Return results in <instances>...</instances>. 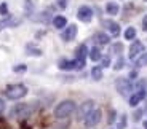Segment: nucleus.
I'll use <instances>...</instances> for the list:
<instances>
[{"label":"nucleus","mask_w":147,"mask_h":129,"mask_svg":"<svg viewBox=\"0 0 147 129\" xmlns=\"http://www.w3.org/2000/svg\"><path fill=\"white\" fill-rule=\"evenodd\" d=\"M27 49H29V54H34V56H40L42 54V51L40 49H35V48H30V46H27Z\"/></svg>","instance_id":"26"},{"label":"nucleus","mask_w":147,"mask_h":129,"mask_svg":"<svg viewBox=\"0 0 147 129\" xmlns=\"http://www.w3.org/2000/svg\"><path fill=\"white\" fill-rule=\"evenodd\" d=\"M75 37H77V26H75V24L67 26L66 29H64V32L61 33V38H63L64 41H72Z\"/></svg>","instance_id":"8"},{"label":"nucleus","mask_w":147,"mask_h":129,"mask_svg":"<svg viewBox=\"0 0 147 129\" xmlns=\"http://www.w3.org/2000/svg\"><path fill=\"white\" fill-rule=\"evenodd\" d=\"M24 70H26V66H24V64H19V66L13 67V72H24Z\"/></svg>","instance_id":"27"},{"label":"nucleus","mask_w":147,"mask_h":129,"mask_svg":"<svg viewBox=\"0 0 147 129\" xmlns=\"http://www.w3.org/2000/svg\"><path fill=\"white\" fill-rule=\"evenodd\" d=\"M134 37H136V29L134 27H128L125 30V38L126 40H134Z\"/></svg>","instance_id":"20"},{"label":"nucleus","mask_w":147,"mask_h":129,"mask_svg":"<svg viewBox=\"0 0 147 129\" xmlns=\"http://www.w3.org/2000/svg\"><path fill=\"white\" fill-rule=\"evenodd\" d=\"M93 110H94V102H93V100H85L77 110V120H80V121L85 120Z\"/></svg>","instance_id":"4"},{"label":"nucleus","mask_w":147,"mask_h":129,"mask_svg":"<svg viewBox=\"0 0 147 129\" xmlns=\"http://www.w3.org/2000/svg\"><path fill=\"white\" fill-rule=\"evenodd\" d=\"M91 77L94 78V80H101L102 78V67L101 66H94L91 69Z\"/></svg>","instance_id":"19"},{"label":"nucleus","mask_w":147,"mask_h":129,"mask_svg":"<svg viewBox=\"0 0 147 129\" xmlns=\"http://www.w3.org/2000/svg\"><path fill=\"white\" fill-rule=\"evenodd\" d=\"M74 112H75V102L70 100V99H67V100L59 102L58 105H56V108H55L53 113H55V118L64 120V118H69Z\"/></svg>","instance_id":"1"},{"label":"nucleus","mask_w":147,"mask_h":129,"mask_svg":"<svg viewBox=\"0 0 147 129\" xmlns=\"http://www.w3.org/2000/svg\"><path fill=\"white\" fill-rule=\"evenodd\" d=\"M129 78H131V80H134V78H136V72H131V74H129Z\"/></svg>","instance_id":"32"},{"label":"nucleus","mask_w":147,"mask_h":129,"mask_svg":"<svg viewBox=\"0 0 147 129\" xmlns=\"http://www.w3.org/2000/svg\"><path fill=\"white\" fill-rule=\"evenodd\" d=\"M88 56H90V59H91L93 62H96V61H101V57H102V54H101V49L98 48V46H93V48L88 51Z\"/></svg>","instance_id":"16"},{"label":"nucleus","mask_w":147,"mask_h":129,"mask_svg":"<svg viewBox=\"0 0 147 129\" xmlns=\"http://www.w3.org/2000/svg\"><path fill=\"white\" fill-rule=\"evenodd\" d=\"M53 26L56 29H66L67 27V19L64 16H55L53 18Z\"/></svg>","instance_id":"12"},{"label":"nucleus","mask_w":147,"mask_h":129,"mask_svg":"<svg viewBox=\"0 0 147 129\" xmlns=\"http://www.w3.org/2000/svg\"><path fill=\"white\" fill-rule=\"evenodd\" d=\"M115 88H117V91L120 92L121 96H128L129 92L133 91L131 81L126 80V78H118V80L115 81Z\"/></svg>","instance_id":"5"},{"label":"nucleus","mask_w":147,"mask_h":129,"mask_svg":"<svg viewBox=\"0 0 147 129\" xmlns=\"http://www.w3.org/2000/svg\"><path fill=\"white\" fill-rule=\"evenodd\" d=\"M136 66L138 67H146L147 66V53H142V56L136 61Z\"/></svg>","instance_id":"21"},{"label":"nucleus","mask_w":147,"mask_h":129,"mask_svg":"<svg viewBox=\"0 0 147 129\" xmlns=\"http://www.w3.org/2000/svg\"><path fill=\"white\" fill-rule=\"evenodd\" d=\"M118 10H120V8H118V5L115 3V2H109V3L106 5V11H107V15H117L118 13Z\"/></svg>","instance_id":"17"},{"label":"nucleus","mask_w":147,"mask_h":129,"mask_svg":"<svg viewBox=\"0 0 147 129\" xmlns=\"http://www.w3.org/2000/svg\"><path fill=\"white\" fill-rule=\"evenodd\" d=\"M144 128H146V129H147V121H146V123H144Z\"/></svg>","instance_id":"33"},{"label":"nucleus","mask_w":147,"mask_h":129,"mask_svg":"<svg viewBox=\"0 0 147 129\" xmlns=\"http://www.w3.org/2000/svg\"><path fill=\"white\" fill-rule=\"evenodd\" d=\"M146 2H147V0H146Z\"/></svg>","instance_id":"34"},{"label":"nucleus","mask_w":147,"mask_h":129,"mask_svg":"<svg viewBox=\"0 0 147 129\" xmlns=\"http://www.w3.org/2000/svg\"><path fill=\"white\" fill-rule=\"evenodd\" d=\"M34 108L29 104H16L15 107H11L10 116H13V118H27V116H30Z\"/></svg>","instance_id":"2"},{"label":"nucleus","mask_w":147,"mask_h":129,"mask_svg":"<svg viewBox=\"0 0 147 129\" xmlns=\"http://www.w3.org/2000/svg\"><path fill=\"white\" fill-rule=\"evenodd\" d=\"M101 116H102L101 110L94 108V110H93L91 113H90L88 116H86V118L83 120V121H85V126H86V128H94V126L101 121Z\"/></svg>","instance_id":"6"},{"label":"nucleus","mask_w":147,"mask_h":129,"mask_svg":"<svg viewBox=\"0 0 147 129\" xmlns=\"http://www.w3.org/2000/svg\"><path fill=\"white\" fill-rule=\"evenodd\" d=\"M144 97H146V91H144V89H141V91L134 92V94L129 97V105H131V107H136V105L144 99Z\"/></svg>","instance_id":"10"},{"label":"nucleus","mask_w":147,"mask_h":129,"mask_svg":"<svg viewBox=\"0 0 147 129\" xmlns=\"http://www.w3.org/2000/svg\"><path fill=\"white\" fill-rule=\"evenodd\" d=\"M123 66H125V61H123V57H118V61L115 62L114 69H115V70H120V69H123Z\"/></svg>","instance_id":"22"},{"label":"nucleus","mask_w":147,"mask_h":129,"mask_svg":"<svg viewBox=\"0 0 147 129\" xmlns=\"http://www.w3.org/2000/svg\"><path fill=\"white\" fill-rule=\"evenodd\" d=\"M112 49H114V53H121V49H123V45H121V43H115Z\"/></svg>","instance_id":"28"},{"label":"nucleus","mask_w":147,"mask_h":129,"mask_svg":"<svg viewBox=\"0 0 147 129\" xmlns=\"http://www.w3.org/2000/svg\"><path fill=\"white\" fill-rule=\"evenodd\" d=\"M5 110V102L2 99H0V115H2V112Z\"/></svg>","instance_id":"30"},{"label":"nucleus","mask_w":147,"mask_h":129,"mask_svg":"<svg viewBox=\"0 0 147 129\" xmlns=\"http://www.w3.org/2000/svg\"><path fill=\"white\" fill-rule=\"evenodd\" d=\"M77 18L80 19L82 22H90V21L93 19V10H91L90 7H86V5H83V7L78 8Z\"/></svg>","instance_id":"7"},{"label":"nucleus","mask_w":147,"mask_h":129,"mask_svg":"<svg viewBox=\"0 0 147 129\" xmlns=\"http://www.w3.org/2000/svg\"><path fill=\"white\" fill-rule=\"evenodd\" d=\"M0 15H3V16L8 15V7H7V3H2V5H0Z\"/></svg>","instance_id":"24"},{"label":"nucleus","mask_w":147,"mask_h":129,"mask_svg":"<svg viewBox=\"0 0 147 129\" xmlns=\"http://www.w3.org/2000/svg\"><path fill=\"white\" fill-rule=\"evenodd\" d=\"M67 5H69V0H58V7L59 8H67Z\"/></svg>","instance_id":"25"},{"label":"nucleus","mask_w":147,"mask_h":129,"mask_svg":"<svg viewBox=\"0 0 147 129\" xmlns=\"http://www.w3.org/2000/svg\"><path fill=\"white\" fill-rule=\"evenodd\" d=\"M141 53H144V45L141 41H133L131 46H129V59H134Z\"/></svg>","instance_id":"9"},{"label":"nucleus","mask_w":147,"mask_h":129,"mask_svg":"<svg viewBox=\"0 0 147 129\" xmlns=\"http://www.w3.org/2000/svg\"><path fill=\"white\" fill-rule=\"evenodd\" d=\"M75 56H77L78 61H85L86 59V56H88V48H86L85 45H80V46L75 49Z\"/></svg>","instance_id":"15"},{"label":"nucleus","mask_w":147,"mask_h":129,"mask_svg":"<svg viewBox=\"0 0 147 129\" xmlns=\"http://www.w3.org/2000/svg\"><path fill=\"white\" fill-rule=\"evenodd\" d=\"M93 38H94V41H98L99 45H107L110 41L109 35H107V33H104V32H96Z\"/></svg>","instance_id":"14"},{"label":"nucleus","mask_w":147,"mask_h":129,"mask_svg":"<svg viewBox=\"0 0 147 129\" xmlns=\"http://www.w3.org/2000/svg\"><path fill=\"white\" fill-rule=\"evenodd\" d=\"M125 124H126V116L123 115V116H121V121H120V124H118V128H120V129H123V128H125Z\"/></svg>","instance_id":"29"},{"label":"nucleus","mask_w":147,"mask_h":129,"mask_svg":"<svg viewBox=\"0 0 147 129\" xmlns=\"http://www.w3.org/2000/svg\"><path fill=\"white\" fill-rule=\"evenodd\" d=\"M146 18H147V16H146Z\"/></svg>","instance_id":"35"},{"label":"nucleus","mask_w":147,"mask_h":129,"mask_svg":"<svg viewBox=\"0 0 147 129\" xmlns=\"http://www.w3.org/2000/svg\"><path fill=\"white\" fill-rule=\"evenodd\" d=\"M27 94V88L24 85H11L5 89V96L11 100H18Z\"/></svg>","instance_id":"3"},{"label":"nucleus","mask_w":147,"mask_h":129,"mask_svg":"<svg viewBox=\"0 0 147 129\" xmlns=\"http://www.w3.org/2000/svg\"><path fill=\"white\" fill-rule=\"evenodd\" d=\"M142 29L147 30V18H144V21H142Z\"/></svg>","instance_id":"31"},{"label":"nucleus","mask_w":147,"mask_h":129,"mask_svg":"<svg viewBox=\"0 0 147 129\" xmlns=\"http://www.w3.org/2000/svg\"><path fill=\"white\" fill-rule=\"evenodd\" d=\"M75 67H77V62H75V61H67V59L59 61V69L61 70H74Z\"/></svg>","instance_id":"13"},{"label":"nucleus","mask_w":147,"mask_h":129,"mask_svg":"<svg viewBox=\"0 0 147 129\" xmlns=\"http://www.w3.org/2000/svg\"><path fill=\"white\" fill-rule=\"evenodd\" d=\"M19 21H15V19H11V18H7L5 21L0 22V30L5 29V27H13V26H18Z\"/></svg>","instance_id":"18"},{"label":"nucleus","mask_w":147,"mask_h":129,"mask_svg":"<svg viewBox=\"0 0 147 129\" xmlns=\"http://www.w3.org/2000/svg\"><path fill=\"white\" fill-rule=\"evenodd\" d=\"M101 64H102L101 67H109V66H110V57H109V56H104V57H101Z\"/></svg>","instance_id":"23"},{"label":"nucleus","mask_w":147,"mask_h":129,"mask_svg":"<svg viewBox=\"0 0 147 129\" xmlns=\"http://www.w3.org/2000/svg\"><path fill=\"white\" fill-rule=\"evenodd\" d=\"M104 26H107V29L110 30V33H112L114 37H117L118 33H120V26H118L117 22H114V21H104Z\"/></svg>","instance_id":"11"}]
</instances>
